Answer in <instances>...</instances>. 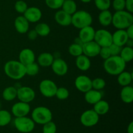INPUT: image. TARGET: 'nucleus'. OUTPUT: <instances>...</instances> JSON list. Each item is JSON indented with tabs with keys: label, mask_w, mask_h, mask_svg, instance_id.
I'll list each match as a JSON object with an SVG mask.
<instances>
[{
	"label": "nucleus",
	"mask_w": 133,
	"mask_h": 133,
	"mask_svg": "<svg viewBox=\"0 0 133 133\" xmlns=\"http://www.w3.org/2000/svg\"><path fill=\"white\" fill-rule=\"evenodd\" d=\"M121 99L125 103H131L133 101V88L131 86L123 87L120 92Z\"/></svg>",
	"instance_id": "5701e85b"
},
{
	"label": "nucleus",
	"mask_w": 133,
	"mask_h": 133,
	"mask_svg": "<svg viewBox=\"0 0 133 133\" xmlns=\"http://www.w3.org/2000/svg\"><path fill=\"white\" fill-rule=\"evenodd\" d=\"M127 133H133V122H131L127 127Z\"/></svg>",
	"instance_id": "de8ad7c7"
},
{
	"label": "nucleus",
	"mask_w": 133,
	"mask_h": 133,
	"mask_svg": "<svg viewBox=\"0 0 133 133\" xmlns=\"http://www.w3.org/2000/svg\"><path fill=\"white\" fill-rule=\"evenodd\" d=\"M26 75L29 76H35L39 72V65L35 62L25 66Z\"/></svg>",
	"instance_id": "473e14b6"
},
{
	"label": "nucleus",
	"mask_w": 133,
	"mask_h": 133,
	"mask_svg": "<svg viewBox=\"0 0 133 133\" xmlns=\"http://www.w3.org/2000/svg\"><path fill=\"white\" fill-rule=\"evenodd\" d=\"M31 117L35 123L44 125L52 120L53 115L50 109L45 107L40 106L36 107L32 110Z\"/></svg>",
	"instance_id": "39448f33"
},
{
	"label": "nucleus",
	"mask_w": 133,
	"mask_h": 133,
	"mask_svg": "<svg viewBox=\"0 0 133 133\" xmlns=\"http://www.w3.org/2000/svg\"><path fill=\"white\" fill-rule=\"evenodd\" d=\"M17 97L19 101L29 103L35 99V92L30 87H22L17 89Z\"/></svg>",
	"instance_id": "9d476101"
},
{
	"label": "nucleus",
	"mask_w": 133,
	"mask_h": 133,
	"mask_svg": "<svg viewBox=\"0 0 133 133\" xmlns=\"http://www.w3.org/2000/svg\"><path fill=\"white\" fill-rule=\"evenodd\" d=\"M95 32L96 31L92 26H87V27L81 29L79 33V37L84 44V43L94 40Z\"/></svg>",
	"instance_id": "a211bd4d"
},
{
	"label": "nucleus",
	"mask_w": 133,
	"mask_h": 133,
	"mask_svg": "<svg viewBox=\"0 0 133 133\" xmlns=\"http://www.w3.org/2000/svg\"><path fill=\"white\" fill-rule=\"evenodd\" d=\"M125 8L129 12H133V0H125Z\"/></svg>",
	"instance_id": "a18cd8bd"
},
{
	"label": "nucleus",
	"mask_w": 133,
	"mask_h": 133,
	"mask_svg": "<svg viewBox=\"0 0 133 133\" xmlns=\"http://www.w3.org/2000/svg\"><path fill=\"white\" fill-rule=\"evenodd\" d=\"M14 27L18 32L25 34L29 29V22L23 16H19L14 20Z\"/></svg>",
	"instance_id": "6ab92c4d"
},
{
	"label": "nucleus",
	"mask_w": 133,
	"mask_h": 133,
	"mask_svg": "<svg viewBox=\"0 0 133 133\" xmlns=\"http://www.w3.org/2000/svg\"><path fill=\"white\" fill-rule=\"evenodd\" d=\"M23 14H24L23 16L27 19L29 22L31 23L38 22L41 19L42 16L40 9L35 6L28 7Z\"/></svg>",
	"instance_id": "2eb2a0df"
},
{
	"label": "nucleus",
	"mask_w": 133,
	"mask_h": 133,
	"mask_svg": "<svg viewBox=\"0 0 133 133\" xmlns=\"http://www.w3.org/2000/svg\"><path fill=\"white\" fill-rule=\"evenodd\" d=\"M99 116L94 110H88L84 111L81 116L80 120L82 124L87 127H93L99 122Z\"/></svg>",
	"instance_id": "1a4fd4ad"
},
{
	"label": "nucleus",
	"mask_w": 133,
	"mask_h": 133,
	"mask_svg": "<svg viewBox=\"0 0 133 133\" xmlns=\"http://www.w3.org/2000/svg\"><path fill=\"white\" fill-rule=\"evenodd\" d=\"M119 56L126 63L131 62L133 58V49L132 47L126 46L122 48Z\"/></svg>",
	"instance_id": "c756f323"
},
{
	"label": "nucleus",
	"mask_w": 133,
	"mask_h": 133,
	"mask_svg": "<svg viewBox=\"0 0 133 133\" xmlns=\"http://www.w3.org/2000/svg\"><path fill=\"white\" fill-rule=\"evenodd\" d=\"M94 105V110L99 116L105 115V114H107L109 109H110L109 103L105 100L101 99Z\"/></svg>",
	"instance_id": "393cba45"
},
{
	"label": "nucleus",
	"mask_w": 133,
	"mask_h": 133,
	"mask_svg": "<svg viewBox=\"0 0 133 133\" xmlns=\"http://www.w3.org/2000/svg\"><path fill=\"white\" fill-rule=\"evenodd\" d=\"M53 61L54 57L49 53H42L38 57V64L42 67L51 66Z\"/></svg>",
	"instance_id": "b1692460"
},
{
	"label": "nucleus",
	"mask_w": 133,
	"mask_h": 133,
	"mask_svg": "<svg viewBox=\"0 0 133 133\" xmlns=\"http://www.w3.org/2000/svg\"><path fill=\"white\" fill-rule=\"evenodd\" d=\"M112 23L118 29H126L133 24L132 13L124 10L116 11L112 15Z\"/></svg>",
	"instance_id": "7ed1b4c3"
},
{
	"label": "nucleus",
	"mask_w": 133,
	"mask_h": 133,
	"mask_svg": "<svg viewBox=\"0 0 133 133\" xmlns=\"http://www.w3.org/2000/svg\"><path fill=\"white\" fill-rule=\"evenodd\" d=\"M43 125V133H56L57 132V126L52 121L45 123Z\"/></svg>",
	"instance_id": "4c0bfd02"
},
{
	"label": "nucleus",
	"mask_w": 133,
	"mask_h": 133,
	"mask_svg": "<svg viewBox=\"0 0 133 133\" xmlns=\"http://www.w3.org/2000/svg\"><path fill=\"white\" fill-rule=\"evenodd\" d=\"M129 37L125 29H118L112 35V43L122 47L127 44Z\"/></svg>",
	"instance_id": "f3484780"
},
{
	"label": "nucleus",
	"mask_w": 133,
	"mask_h": 133,
	"mask_svg": "<svg viewBox=\"0 0 133 133\" xmlns=\"http://www.w3.org/2000/svg\"><path fill=\"white\" fill-rule=\"evenodd\" d=\"M74 43H75V44H79V45H83V42L81 41V40L79 38V36H78L77 38H76L75 39V42H74Z\"/></svg>",
	"instance_id": "09e8293b"
},
{
	"label": "nucleus",
	"mask_w": 133,
	"mask_h": 133,
	"mask_svg": "<svg viewBox=\"0 0 133 133\" xmlns=\"http://www.w3.org/2000/svg\"><path fill=\"white\" fill-rule=\"evenodd\" d=\"M99 22L101 25L104 27L110 25L112 20V14L109 10H101L99 14Z\"/></svg>",
	"instance_id": "a878e982"
},
{
	"label": "nucleus",
	"mask_w": 133,
	"mask_h": 133,
	"mask_svg": "<svg viewBox=\"0 0 133 133\" xmlns=\"http://www.w3.org/2000/svg\"><path fill=\"white\" fill-rule=\"evenodd\" d=\"M35 29L37 32L38 35L40 36H47L49 35L51 31L49 26L45 23H40L37 24Z\"/></svg>",
	"instance_id": "7c9ffc66"
},
{
	"label": "nucleus",
	"mask_w": 133,
	"mask_h": 133,
	"mask_svg": "<svg viewBox=\"0 0 133 133\" xmlns=\"http://www.w3.org/2000/svg\"><path fill=\"white\" fill-rule=\"evenodd\" d=\"M14 8H15V10H16V12H18V13L23 14L27 10L28 6H27V4L24 1L19 0V1H17L16 2L15 5H14Z\"/></svg>",
	"instance_id": "ea45409f"
},
{
	"label": "nucleus",
	"mask_w": 133,
	"mask_h": 133,
	"mask_svg": "<svg viewBox=\"0 0 133 133\" xmlns=\"http://www.w3.org/2000/svg\"><path fill=\"white\" fill-rule=\"evenodd\" d=\"M64 0H45V4L51 9H58L62 7Z\"/></svg>",
	"instance_id": "58836bf2"
},
{
	"label": "nucleus",
	"mask_w": 133,
	"mask_h": 133,
	"mask_svg": "<svg viewBox=\"0 0 133 133\" xmlns=\"http://www.w3.org/2000/svg\"><path fill=\"white\" fill-rule=\"evenodd\" d=\"M126 32L129 39H133V24L126 29Z\"/></svg>",
	"instance_id": "49530a36"
},
{
	"label": "nucleus",
	"mask_w": 133,
	"mask_h": 133,
	"mask_svg": "<svg viewBox=\"0 0 133 133\" xmlns=\"http://www.w3.org/2000/svg\"><path fill=\"white\" fill-rule=\"evenodd\" d=\"M2 96L5 101H12L17 97V89L14 87H6L3 92Z\"/></svg>",
	"instance_id": "cd10ccee"
},
{
	"label": "nucleus",
	"mask_w": 133,
	"mask_h": 133,
	"mask_svg": "<svg viewBox=\"0 0 133 133\" xmlns=\"http://www.w3.org/2000/svg\"><path fill=\"white\" fill-rule=\"evenodd\" d=\"M109 50H110V55L111 56H118L120 54V52L122 51V47L119 46V45H117L114 44H112L111 45L109 46Z\"/></svg>",
	"instance_id": "79ce46f5"
},
{
	"label": "nucleus",
	"mask_w": 133,
	"mask_h": 133,
	"mask_svg": "<svg viewBox=\"0 0 133 133\" xmlns=\"http://www.w3.org/2000/svg\"><path fill=\"white\" fill-rule=\"evenodd\" d=\"M102 98V94L99 90H96L94 89H91L88 90V92H85L84 95V99L90 105H94L96 103Z\"/></svg>",
	"instance_id": "412c9836"
},
{
	"label": "nucleus",
	"mask_w": 133,
	"mask_h": 133,
	"mask_svg": "<svg viewBox=\"0 0 133 133\" xmlns=\"http://www.w3.org/2000/svg\"><path fill=\"white\" fill-rule=\"evenodd\" d=\"M83 3H90L92 0H80Z\"/></svg>",
	"instance_id": "8fccbe9b"
},
{
	"label": "nucleus",
	"mask_w": 133,
	"mask_h": 133,
	"mask_svg": "<svg viewBox=\"0 0 133 133\" xmlns=\"http://www.w3.org/2000/svg\"><path fill=\"white\" fill-rule=\"evenodd\" d=\"M39 89L44 97H53L55 96L57 86L53 81L50 79H44L40 82Z\"/></svg>",
	"instance_id": "6e6552de"
},
{
	"label": "nucleus",
	"mask_w": 133,
	"mask_h": 133,
	"mask_svg": "<svg viewBox=\"0 0 133 133\" xmlns=\"http://www.w3.org/2000/svg\"><path fill=\"white\" fill-rule=\"evenodd\" d=\"M1 101H0V109H1Z\"/></svg>",
	"instance_id": "3c124183"
},
{
	"label": "nucleus",
	"mask_w": 133,
	"mask_h": 133,
	"mask_svg": "<svg viewBox=\"0 0 133 133\" xmlns=\"http://www.w3.org/2000/svg\"><path fill=\"white\" fill-rule=\"evenodd\" d=\"M118 82L122 87L129 85L132 81V74L128 71H122L118 75Z\"/></svg>",
	"instance_id": "bb28decb"
},
{
	"label": "nucleus",
	"mask_w": 133,
	"mask_h": 133,
	"mask_svg": "<svg viewBox=\"0 0 133 133\" xmlns=\"http://www.w3.org/2000/svg\"><path fill=\"white\" fill-rule=\"evenodd\" d=\"M31 107L29 104L19 101L13 105V106L12 107L11 112L16 118H18V117L26 116L29 113Z\"/></svg>",
	"instance_id": "ddd939ff"
},
{
	"label": "nucleus",
	"mask_w": 133,
	"mask_h": 133,
	"mask_svg": "<svg viewBox=\"0 0 133 133\" xmlns=\"http://www.w3.org/2000/svg\"><path fill=\"white\" fill-rule=\"evenodd\" d=\"M55 19L58 24L61 26H69L71 24V15L64 10H58L55 15Z\"/></svg>",
	"instance_id": "aec40b11"
},
{
	"label": "nucleus",
	"mask_w": 133,
	"mask_h": 133,
	"mask_svg": "<svg viewBox=\"0 0 133 133\" xmlns=\"http://www.w3.org/2000/svg\"><path fill=\"white\" fill-rule=\"evenodd\" d=\"M83 47V54L88 57H95L99 55L101 47L94 41L84 43Z\"/></svg>",
	"instance_id": "f8f14e48"
},
{
	"label": "nucleus",
	"mask_w": 133,
	"mask_h": 133,
	"mask_svg": "<svg viewBox=\"0 0 133 133\" xmlns=\"http://www.w3.org/2000/svg\"><path fill=\"white\" fill-rule=\"evenodd\" d=\"M126 62L120 56H111L105 60L103 67L107 74L112 75H118L125 69Z\"/></svg>",
	"instance_id": "f257e3e1"
},
{
	"label": "nucleus",
	"mask_w": 133,
	"mask_h": 133,
	"mask_svg": "<svg viewBox=\"0 0 133 133\" xmlns=\"http://www.w3.org/2000/svg\"><path fill=\"white\" fill-rule=\"evenodd\" d=\"M51 66L54 74L58 76H63L66 75L68 70L67 63L62 58L54 59Z\"/></svg>",
	"instance_id": "4468645a"
},
{
	"label": "nucleus",
	"mask_w": 133,
	"mask_h": 133,
	"mask_svg": "<svg viewBox=\"0 0 133 133\" xmlns=\"http://www.w3.org/2000/svg\"><path fill=\"white\" fill-rule=\"evenodd\" d=\"M12 116L10 113L6 110L0 109V127H4L10 123Z\"/></svg>",
	"instance_id": "2f4dec72"
},
{
	"label": "nucleus",
	"mask_w": 133,
	"mask_h": 133,
	"mask_svg": "<svg viewBox=\"0 0 133 133\" xmlns=\"http://www.w3.org/2000/svg\"><path fill=\"white\" fill-rule=\"evenodd\" d=\"M28 32V34H27V37L29 40H36L37 36H38L36 32V31H35V29H32L29 31H27Z\"/></svg>",
	"instance_id": "c03bdc74"
},
{
	"label": "nucleus",
	"mask_w": 133,
	"mask_h": 133,
	"mask_svg": "<svg viewBox=\"0 0 133 133\" xmlns=\"http://www.w3.org/2000/svg\"><path fill=\"white\" fill-rule=\"evenodd\" d=\"M68 51L71 55L77 57L83 54V47L81 45L74 43L70 45Z\"/></svg>",
	"instance_id": "72a5a7b5"
},
{
	"label": "nucleus",
	"mask_w": 133,
	"mask_h": 133,
	"mask_svg": "<svg viewBox=\"0 0 133 133\" xmlns=\"http://www.w3.org/2000/svg\"><path fill=\"white\" fill-rule=\"evenodd\" d=\"M99 55H100V57L104 60L107 59L108 58L111 57L109 47H101V49H100Z\"/></svg>",
	"instance_id": "37998d69"
},
{
	"label": "nucleus",
	"mask_w": 133,
	"mask_h": 133,
	"mask_svg": "<svg viewBox=\"0 0 133 133\" xmlns=\"http://www.w3.org/2000/svg\"><path fill=\"white\" fill-rule=\"evenodd\" d=\"M94 3L96 7L101 10H108L111 5L110 0H94Z\"/></svg>",
	"instance_id": "f704fd0d"
},
{
	"label": "nucleus",
	"mask_w": 133,
	"mask_h": 133,
	"mask_svg": "<svg viewBox=\"0 0 133 133\" xmlns=\"http://www.w3.org/2000/svg\"><path fill=\"white\" fill-rule=\"evenodd\" d=\"M92 88L96 90L103 89L106 86V82L102 78H96L92 81Z\"/></svg>",
	"instance_id": "c9c22d12"
},
{
	"label": "nucleus",
	"mask_w": 133,
	"mask_h": 133,
	"mask_svg": "<svg viewBox=\"0 0 133 133\" xmlns=\"http://www.w3.org/2000/svg\"><path fill=\"white\" fill-rule=\"evenodd\" d=\"M95 42L100 47H109L112 44V35L105 29H99L95 32Z\"/></svg>",
	"instance_id": "0eeeda50"
},
{
	"label": "nucleus",
	"mask_w": 133,
	"mask_h": 133,
	"mask_svg": "<svg viewBox=\"0 0 133 133\" xmlns=\"http://www.w3.org/2000/svg\"><path fill=\"white\" fill-rule=\"evenodd\" d=\"M112 6L116 11H120L124 10L125 8V0H114Z\"/></svg>",
	"instance_id": "a19ab883"
},
{
	"label": "nucleus",
	"mask_w": 133,
	"mask_h": 133,
	"mask_svg": "<svg viewBox=\"0 0 133 133\" xmlns=\"http://www.w3.org/2000/svg\"><path fill=\"white\" fill-rule=\"evenodd\" d=\"M14 126L19 132L29 133L32 132L35 127V124L32 118L28 117H18L14 119Z\"/></svg>",
	"instance_id": "423d86ee"
},
{
	"label": "nucleus",
	"mask_w": 133,
	"mask_h": 133,
	"mask_svg": "<svg viewBox=\"0 0 133 133\" xmlns=\"http://www.w3.org/2000/svg\"><path fill=\"white\" fill-rule=\"evenodd\" d=\"M75 86L78 90L85 93L92 89V80L87 75H79L75 79Z\"/></svg>",
	"instance_id": "9b49d317"
},
{
	"label": "nucleus",
	"mask_w": 133,
	"mask_h": 133,
	"mask_svg": "<svg viewBox=\"0 0 133 133\" xmlns=\"http://www.w3.org/2000/svg\"><path fill=\"white\" fill-rule=\"evenodd\" d=\"M70 96V93L68 89L64 87H61L57 88V92H56L55 96L60 100H65L68 98Z\"/></svg>",
	"instance_id": "e433bc0d"
},
{
	"label": "nucleus",
	"mask_w": 133,
	"mask_h": 133,
	"mask_svg": "<svg viewBox=\"0 0 133 133\" xmlns=\"http://www.w3.org/2000/svg\"><path fill=\"white\" fill-rule=\"evenodd\" d=\"M62 10L72 15L77 11V4L74 0H64L62 5Z\"/></svg>",
	"instance_id": "c85d7f7f"
},
{
	"label": "nucleus",
	"mask_w": 133,
	"mask_h": 133,
	"mask_svg": "<svg viewBox=\"0 0 133 133\" xmlns=\"http://www.w3.org/2000/svg\"><path fill=\"white\" fill-rule=\"evenodd\" d=\"M75 64L78 69L81 71H87L91 66V62L89 57L83 54L77 57Z\"/></svg>",
	"instance_id": "4be33fe9"
},
{
	"label": "nucleus",
	"mask_w": 133,
	"mask_h": 133,
	"mask_svg": "<svg viewBox=\"0 0 133 133\" xmlns=\"http://www.w3.org/2000/svg\"><path fill=\"white\" fill-rule=\"evenodd\" d=\"M35 61V55L33 51L29 48L22 49L19 55V61L24 66L32 63Z\"/></svg>",
	"instance_id": "dca6fc26"
},
{
	"label": "nucleus",
	"mask_w": 133,
	"mask_h": 133,
	"mask_svg": "<svg viewBox=\"0 0 133 133\" xmlns=\"http://www.w3.org/2000/svg\"><path fill=\"white\" fill-rule=\"evenodd\" d=\"M92 23V16L85 10L76 11L71 15V24L79 29L87 26L91 25Z\"/></svg>",
	"instance_id": "20e7f679"
},
{
	"label": "nucleus",
	"mask_w": 133,
	"mask_h": 133,
	"mask_svg": "<svg viewBox=\"0 0 133 133\" xmlns=\"http://www.w3.org/2000/svg\"><path fill=\"white\" fill-rule=\"evenodd\" d=\"M4 71L9 78L19 80L26 75L25 66L19 61H9L4 66Z\"/></svg>",
	"instance_id": "f03ea898"
}]
</instances>
